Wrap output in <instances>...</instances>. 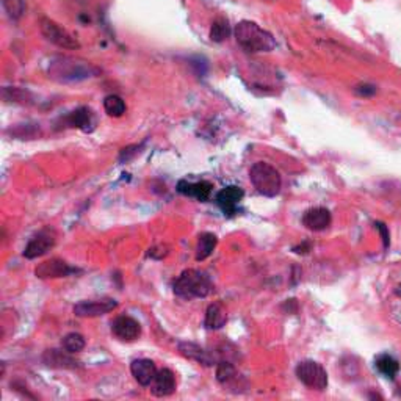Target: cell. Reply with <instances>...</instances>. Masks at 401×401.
Listing matches in <instances>:
<instances>
[{"label": "cell", "mask_w": 401, "mask_h": 401, "mask_svg": "<svg viewBox=\"0 0 401 401\" xmlns=\"http://www.w3.org/2000/svg\"><path fill=\"white\" fill-rule=\"evenodd\" d=\"M49 79L58 84H77L99 75V69L87 60L74 57H57L47 68Z\"/></svg>", "instance_id": "1"}, {"label": "cell", "mask_w": 401, "mask_h": 401, "mask_svg": "<svg viewBox=\"0 0 401 401\" xmlns=\"http://www.w3.org/2000/svg\"><path fill=\"white\" fill-rule=\"evenodd\" d=\"M234 34L237 44L248 53L272 52L276 47V39L273 34L262 29L257 23H253V20H240L235 25Z\"/></svg>", "instance_id": "2"}, {"label": "cell", "mask_w": 401, "mask_h": 401, "mask_svg": "<svg viewBox=\"0 0 401 401\" xmlns=\"http://www.w3.org/2000/svg\"><path fill=\"white\" fill-rule=\"evenodd\" d=\"M176 296L186 301H191L195 298H205L213 292V284L210 276L200 272V269H185L179 278L172 284Z\"/></svg>", "instance_id": "3"}, {"label": "cell", "mask_w": 401, "mask_h": 401, "mask_svg": "<svg viewBox=\"0 0 401 401\" xmlns=\"http://www.w3.org/2000/svg\"><path fill=\"white\" fill-rule=\"evenodd\" d=\"M250 181L260 195L268 198H274L276 195H279L282 179L279 171L269 163H254L250 170Z\"/></svg>", "instance_id": "4"}, {"label": "cell", "mask_w": 401, "mask_h": 401, "mask_svg": "<svg viewBox=\"0 0 401 401\" xmlns=\"http://www.w3.org/2000/svg\"><path fill=\"white\" fill-rule=\"evenodd\" d=\"M39 30L43 37L55 44L57 47L66 51H77L80 49V43L74 34L69 33L65 27H61L58 23H55L51 18H41L39 19Z\"/></svg>", "instance_id": "5"}, {"label": "cell", "mask_w": 401, "mask_h": 401, "mask_svg": "<svg viewBox=\"0 0 401 401\" xmlns=\"http://www.w3.org/2000/svg\"><path fill=\"white\" fill-rule=\"evenodd\" d=\"M296 376L309 389L322 392L328 387V373L315 361H303L296 367Z\"/></svg>", "instance_id": "6"}, {"label": "cell", "mask_w": 401, "mask_h": 401, "mask_svg": "<svg viewBox=\"0 0 401 401\" xmlns=\"http://www.w3.org/2000/svg\"><path fill=\"white\" fill-rule=\"evenodd\" d=\"M55 243H57V234H55L52 227H44V229H41L29 241V245L25 246L24 257L30 259V260L38 259V257H41V255L49 253L55 246Z\"/></svg>", "instance_id": "7"}, {"label": "cell", "mask_w": 401, "mask_h": 401, "mask_svg": "<svg viewBox=\"0 0 401 401\" xmlns=\"http://www.w3.org/2000/svg\"><path fill=\"white\" fill-rule=\"evenodd\" d=\"M80 273L79 268L71 267L68 262L61 259H51L46 262H41V264L34 268V274L39 279H58V278H68V276Z\"/></svg>", "instance_id": "8"}, {"label": "cell", "mask_w": 401, "mask_h": 401, "mask_svg": "<svg viewBox=\"0 0 401 401\" xmlns=\"http://www.w3.org/2000/svg\"><path fill=\"white\" fill-rule=\"evenodd\" d=\"M117 307V301L113 298L80 301L74 306V314L80 318H94L112 312Z\"/></svg>", "instance_id": "9"}, {"label": "cell", "mask_w": 401, "mask_h": 401, "mask_svg": "<svg viewBox=\"0 0 401 401\" xmlns=\"http://www.w3.org/2000/svg\"><path fill=\"white\" fill-rule=\"evenodd\" d=\"M217 379L218 383L224 387L227 390H234L235 393L241 392L246 387L245 378L240 375V371L235 369V365L221 361L217 367Z\"/></svg>", "instance_id": "10"}, {"label": "cell", "mask_w": 401, "mask_h": 401, "mask_svg": "<svg viewBox=\"0 0 401 401\" xmlns=\"http://www.w3.org/2000/svg\"><path fill=\"white\" fill-rule=\"evenodd\" d=\"M112 333L122 342H135L141 336V324L129 315H120L112 322Z\"/></svg>", "instance_id": "11"}, {"label": "cell", "mask_w": 401, "mask_h": 401, "mask_svg": "<svg viewBox=\"0 0 401 401\" xmlns=\"http://www.w3.org/2000/svg\"><path fill=\"white\" fill-rule=\"evenodd\" d=\"M245 196V191L240 189V186L229 185L226 189L219 190L217 193V204L221 210H223L224 215L232 217L238 210V204L241 203V199Z\"/></svg>", "instance_id": "12"}, {"label": "cell", "mask_w": 401, "mask_h": 401, "mask_svg": "<svg viewBox=\"0 0 401 401\" xmlns=\"http://www.w3.org/2000/svg\"><path fill=\"white\" fill-rule=\"evenodd\" d=\"M177 350L185 359H189V361H193L199 365H204V367H212V365L215 364V356L210 355L209 351L198 343L179 342Z\"/></svg>", "instance_id": "13"}, {"label": "cell", "mask_w": 401, "mask_h": 401, "mask_svg": "<svg viewBox=\"0 0 401 401\" xmlns=\"http://www.w3.org/2000/svg\"><path fill=\"white\" fill-rule=\"evenodd\" d=\"M331 221H333V217H331V212L324 207H312L304 212L303 215V224L307 227L309 231L314 232H320L328 229L331 226Z\"/></svg>", "instance_id": "14"}, {"label": "cell", "mask_w": 401, "mask_h": 401, "mask_svg": "<svg viewBox=\"0 0 401 401\" xmlns=\"http://www.w3.org/2000/svg\"><path fill=\"white\" fill-rule=\"evenodd\" d=\"M151 392L155 397H170L176 392V375L170 369L157 371L154 381L151 383Z\"/></svg>", "instance_id": "15"}, {"label": "cell", "mask_w": 401, "mask_h": 401, "mask_svg": "<svg viewBox=\"0 0 401 401\" xmlns=\"http://www.w3.org/2000/svg\"><path fill=\"white\" fill-rule=\"evenodd\" d=\"M72 352L61 351V350H47L43 355V362L51 369H65V370H74L80 369L82 365L79 361L71 356Z\"/></svg>", "instance_id": "16"}, {"label": "cell", "mask_w": 401, "mask_h": 401, "mask_svg": "<svg viewBox=\"0 0 401 401\" xmlns=\"http://www.w3.org/2000/svg\"><path fill=\"white\" fill-rule=\"evenodd\" d=\"M212 190H213V185L207 181L189 182V181H185V179H182V181H179L177 184V191L181 193V195L195 198L200 200V203H205V200L210 199Z\"/></svg>", "instance_id": "17"}, {"label": "cell", "mask_w": 401, "mask_h": 401, "mask_svg": "<svg viewBox=\"0 0 401 401\" xmlns=\"http://www.w3.org/2000/svg\"><path fill=\"white\" fill-rule=\"evenodd\" d=\"M157 371L158 370L155 364L152 362L151 359H136V361L130 364V373H132L135 381L143 387L151 386V383L154 381Z\"/></svg>", "instance_id": "18"}, {"label": "cell", "mask_w": 401, "mask_h": 401, "mask_svg": "<svg viewBox=\"0 0 401 401\" xmlns=\"http://www.w3.org/2000/svg\"><path fill=\"white\" fill-rule=\"evenodd\" d=\"M68 127H77L84 132H91V130L96 127V117L94 113L91 112V108L88 107H80L74 112L69 113L65 121H63Z\"/></svg>", "instance_id": "19"}, {"label": "cell", "mask_w": 401, "mask_h": 401, "mask_svg": "<svg viewBox=\"0 0 401 401\" xmlns=\"http://www.w3.org/2000/svg\"><path fill=\"white\" fill-rule=\"evenodd\" d=\"M227 322V314L221 303H213L205 310V328L207 329H221Z\"/></svg>", "instance_id": "20"}, {"label": "cell", "mask_w": 401, "mask_h": 401, "mask_svg": "<svg viewBox=\"0 0 401 401\" xmlns=\"http://www.w3.org/2000/svg\"><path fill=\"white\" fill-rule=\"evenodd\" d=\"M218 245V238L215 234L204 232L199 235L198 238V248H196V260H205L213 253Z\"/></svg>", "instance_id": "21"}, {"label": "cell", "mask_w": 401, "mask_h": 401, "mask_svg": "<svg viewBox=\"0 0 401 401\" xmlns=\"http://www.w3.org/2000/svg\"><path fill=\"white\" fill-rule=\"evenodd\" d=\"M103 110H106L108 116L113 117H121L124 113H126V102L121 98V96L116 94H110L103 99Z\"/></svg>", "instance_id": "22"}, {"label": "cell", "mask_w": 401, "mask_h": 401, "mask_svg": "<svg viewBox=\"0 0 401 401\" xmlns=\"http://www.w3.org/2000/svg\"><path fill=\"white\" fill-rule=\"evenodd\" d=\"M376 369L379 370V373H383L384 376L393 379L400 370V364L397 359H393L389 355H381L376 357Z\"/></svg>", "instance_id": "23"}, {"label": "cell", "mask_w": 401, "mask_h": 401, "mask_svg": "<svg viewBox=\"0 0 401 401\" xmlns=\"http://www.w3.org/2000/svg\"><path fill=\"white\" fill-rule=\"evenodd\" d=\"M231 34V27L227 19L224 18H218L215 23H213L212 29H210V39L215 41V43H223Z\"/></svg>", "instance_id": "24"}, {"label": "cell", "mask_w": 401, "mask_h": 401, "mask_svg": "<svg viewBox=\"0 0 401 401\" xmlns=\"http://www.w3.org/2000/svg\"><path fill=\"white\" fill-rule=\"evenodd\" d=\"M4 99L15 103H23V106H30L32 94L27 89L20 88H4Z\"/></svg>", "instance_id": "25"}, {"label": "cell", "mask_w": 401, "mask_h": 401, "mask_svg": "<svg viewBox=\"0 0 401 401\" xmlns=\"http://www.w3.org/2000/svg\"><path fill=\"white\" fill-rule=\"evenodd\" d=\"M4 10L11 19H20L27 11V0H2Z\"/></svg>", "instance_id": "26"}, {"label": "cell", "mask_w": 401, "mask_h": 401, "mask_svg": "<svg viewBox=\"0 0 401 401\" xmlns=\"http://www.w3.org/2000/svg\"><path fill=\"white\" fill-rule=\"evenodd\" d=\"M61 345H63V350L69 351V352H72V355H75V352H80L82 350L85 348V345H87V340H85V337L79 334V333H71V334H68L65 336L63 338V342H61Z\"/></svg>", "instance_id": "27"}, {"label": "cell", "mask_w": 401, "mask_h": 401, "mask_svg": "<svg viewBox=\"0 0 401 401\" xmlns=\"http://www.w3.org/2000/svg\"><path fill=\"white\" fill-rule=\"evenodd\" d=\"M140 149H141L140 144H132V146L124 148L120 152V162L121 163H129L130 160H134V158L140 154Z\"/></svg>", "instance_id": "28"}, {"label": "cell", "mask_w": 401, "mask_h": 401, "mask_svg": "<svg viewBox=\"0 0 401 401\" xmlns=\"http://www.w3.org/2000/svg\"><path fill=\"white\" fill-rule=\"evenodd\" d=\"M356 93L359 96H364V98H369V96L376 93V88L371 87V85H361V87L356 88Z\"/></svg>", "instance_id": "29"}, {"label": "cell", "mask_w": 401, "mask_h": 401, "mask_svg": "<svg viewBox=\"0 0 401 401\" xmlns=\"http://www.w3.org/2000/svg\"><path fill=\"white\" fill-rule=\"evenodd\" d=\"M379 231H381V235H383V240H384V246L389 245V234H387V229H386V226L383 223H376L375 224Z\"/></svg>", "instance_id": "30"}, {"label": "cell", "mask_w": 401, "mask_h": 401, "mask_svg": "<svg viewBox=\"0 0 401 401\" xmlns=\"http://www.w3.org/2000/svg\"><path fill=\"white\" fill-rule=\"evenodd\" d=\"M395 293H397V296H400V298H401V284L395 288Z\"/></svg>", "instance_id": "31"}]
</instances>
